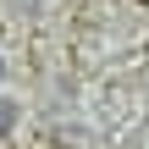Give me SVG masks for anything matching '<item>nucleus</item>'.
I'll list each match as a JSON object with an SVG mask.
<instances>
[{"label": "nucleus", "mask_w": 149, "mask_h": 149, "mask_svg": "<svg viewBox=\"0 0 149 149\" xmlns=\"http://www.w3.org/2000/svg\"><path fill=\"white\" fill-rule=\"evenodd\" d=\"M0 77H6V66H0Z\"/></svg>", "instance_id": "1"}]
</instances>
